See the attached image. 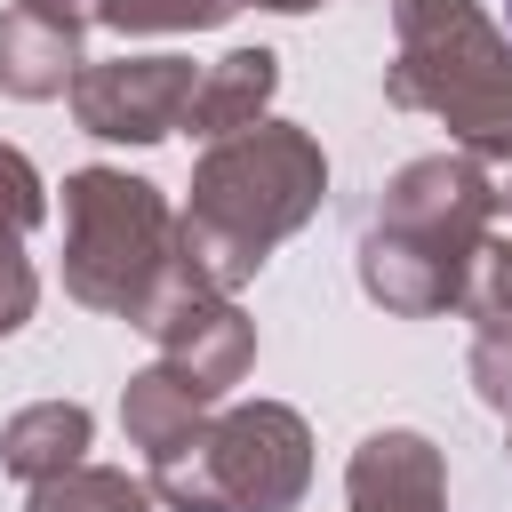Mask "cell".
I'll return each instance as SVG.
<instances>
[{"instance_id":"obj_1","label":"cell","mask_w":512,"mask_h":512,"mask_svg":"<svg viewBox=\"0 0 512 512\" xmlns=\"http://www.w3.org/2000/svg\"><path fill=\"white\" fill-rule=\"evenodd\" d=\"M504 16H512V0H504Z\"/></svg>"}]
</instances>
